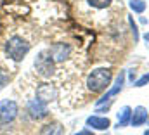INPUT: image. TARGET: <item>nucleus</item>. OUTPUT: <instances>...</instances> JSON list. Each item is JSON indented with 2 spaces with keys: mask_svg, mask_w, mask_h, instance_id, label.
<instances>
[{
  "mask_svg": "<svg viewBox=\"0 0 149 135\" xmlns=\"http://www.w3.org/2000/svg\"><path fill=\"white\" fill-rule=\"evenodd\" d=\"M111 80H113L111 71L106 69V68H99V69H94V71L88 74V78H87V87H88L90 92L99 94V92H102V90H106V88L109 87Z\"/></svg>",
  "mask_w": 149,
  "mask_h": 135,
  "instance_id": "1",
  "label": "nucleus"
},
{
  "mask_svg": "<svg viewBox=\"0 0 149 135\" xmlns=\"http://www.w3.org/2000/svg\"><path fill=\"white\" fill-rule=\"evenodd\" d=\"M30 52V43L23 38V36H10L5 43V54L12 59V61H23V57Z\"/></svg>",
  "mask_w": 149,
  "mask_h": 135,
  "instance_id": "2",
  "label": "nucleus"
},
{
  "mask_svg": "<svg viewBox=\"0 0 149 135\" xmlns=\"http://www.w3.org/2000/svg\"><path fill=\"white\" fill-rule=\"evenodd\" d=\"M35 68H37L38 74H42V76H52L54 74V71H56V63H54V59L49 56V52H40L38 54V57L35 59Z\"/></svg>",
  "mask_w": 149,
  "mask_h": 135,
  "instance_id": "3",
  "label": "nucleus"
},
{
  "mask_svg": "<svg viewBox=\"0 0 149 135\" xmlns=\"http://www.w3.org/2000/svg\"><path fill=\"white\" fill-rule=\"evenodd\" d=\"M17 113H19V107H17V104L14 101L7 99V101L0 102V123L2 125H7V123L14 121Z\"/></svg>",
  "mask_w": 149,
  "mask_h": 135,
  "instance_id": "4",
  "label": "nucleus"
},
{
  "mask_svg": "<svg viewBox=\"0 0 149 135\" xmlns=\"http://www.w3.org/2000/svg\"><path fill=\"white\" fill-rule=\"evenodd\" d=\"M26 109H28V113H30V116L33 120H42V118H47L49 116V109H47L45 102L40 101L38 97L37 99H31V101L28 102Z\"/></svg>",
  "mask_w": 149,
  "mask_h": 135,
  "instance_id": "5",
  "label": "nucleus"
},
{
  "mask_svg": "<svg viewBox=\"0 0 149 135\" xmlns=\"http://www.w3.org/2000/svg\"><path fill=\"white\" fill-rule=\"evenodd\" d=\"M47 52H49V56L54 59V63H61V61H64V59L70 57L71 47H70L68 43H56V45H52Z\"/></svg>",
  "mask_w": 149,
  "mask_h": 135,
  "instance_id": "6",
  "label": "nucleus"
},
{
  "mask_svg": "<svg viewBox=\"0 0 149 135\" xmlns=\"http://www.w3.org/2000/svg\"><path fill=\"white\" fill-rule=\"evenodd\" d=\"M123 83H125V73L121 71V73H120V74L116 76L114 87H113V88H109V90H108V92H106V94H104V95H102V97L99 99V101H97V106H102V104H104L106 101H109L111 97H114V95H116V94H118V92H120V90L123 88Z\"/></svg>",
  "mask_w": 149,
  "mask_h": 135,
  "instance_id": "7",
  "label": "nucleus"
},
{
  "mask_svg": "<svg viewBox=\"0 0 149 135\" xmlns=\"http://www.w3.org/2000/svg\"><path fill=\"white\" fill-rule=\"evenodd\" d=\"M37 97L40 101H43L45 104L50 101H54L56 97H57V88L56 87H52V85H49V83H43V85H40L37 90Z\"/></svg>",
  "mask_w": 149,
  "mask_h": 135,
  "instance_id": "8",
  "label": "nucleus"
},
{
  "mask_svg": "<svg viewBox=\"0 0 149 135\" xmlns=\"http://www.w3.org/2000/svg\"><path fill=\"white\" fill-rule=\"evenodd\" d=\"M146 121H148V111H146L142 106L135 107V109L132 111V116H130V125H132V127H141V125L146 123Z\"/></svg>",
  "mask_w": 149,
  "mask_h": 135,
  "instance_id": "9",
  "label": "nucleus"
},
{
  "mask_svg": "<svg viewBox=\"0 0 149 135\" xmlns=\"http://www.w3.org/2000/svg\"><path fill=\"white\" fill-rule=\"evenodd\" d=\"M87 125L92 127L94 130H108L111 121L108 118H102V116H88L87 118Z\"/></svg>",
  "mask_w": 149,
  "mask_h": 135,
  "instance_id": "10",
  "label": "nucleus"
},
{
  "mask_svg": "<svg viewBox=\"0 0 149 135\" xmlns=\"http://www.w3.org/2000/svg\"><path fill=\"white\" fill-rule=\"evenodd\" d=\"M63 134H64V127H63L61 123H57V121L47 123V125H43L42 130H40V135H63Z\"/></svg>",
  "mask_w": 149,
  "mask_h": 135,
  "instance_id": "11",
  "label": "nucleus"
},
{
  "mask_svg": "<svg viewBox=\"0 0 149 135\" xmlns=\"http://www.w3.org/2000/svg\"><path fill=\"white\" fill-rule=\"evenodd\" d=\"M130 116H132V109L128 106L121 107V111L118 113V127H127L130 123Z\"/></svg>",
  "mask_w": 149,
  "mask_h": 135,
  "instance_id": "12",
  "label": "nucleus"
},
{
  "mask_svg": "<svg viewBox=\"0 0 149 135\" xmlns=\"http://www.w3.org/2000/svg\"><path fill=\"white\" fill-rule=\"evenodd\" d=\"M128 5H130V9H132L134 12H137V14H142V12L146 10V3H144L142 0H128Z\"/></svg>",
  "mask_w": 149,
  "mask_h": 135,
  "instance_id": "13",
  "label": "nucleus"
},
{
  "mask_svg": "<svg viewBox=\"0 0 149 135\" xmlns=\"http://www.w3.org/2000/svg\"><path fill=\"white\" fill-rule=\"evenodd\" d=\"M92 7H95V9H106L109 3H111V0H87Z\"/></svg>",
  "mask_w": 149,
  "mask_h": 135,
  "instance_id": "14",
  "label": "nucleus"
},
{
  "mask_svg": "<svg viewBox=\"0 0 149 135\" xmlns=\"http://www.w3.org/2000/svg\"><path fill=\"white\" fill-rule=\"evenodd\" d=\"M9 80H10V74H9L3 68H0V88H3V87L9 83Z\"/></svg>",
  "mask_w": 149,
  "mask_h": 135,
  "instance_id": "15",
  "label": "nucleus"
},
{
  "mask_svg": "<svg viewBox=\"0 0 149 135\" xmlns=\"http://www.w3.org/2000/svg\"><path fill=\"white\" fill-rule=\"evenodd\" d=\"M148 83H149V73L144 74V76H141V78L135 81V87H144V85H148Z\"/></svg>",
  "mask_w": 149,
  "mask_h": 135,
  "instance_id": "16",
  "label": "nucleus"
},
{
  "mask_svg": "<svg viewBox=\"0 0 149 135\" xmlns=\"http://www.w3.org/2000/svg\"><path fill=\"white\" fill-rule=\"evenodd\" d=\"M130 24H132V33H134V40H139V33H137V26H135V23L130 19Z\"/></svg>",
  "mask_w": 149,
  "mask_h": 135,
  "instance_id": "17",
  "label": "nucleus"
},
{
  "mask_svg": "<svg viewBox=\"0 0 149 135\" xmlns=\"http://www.w3.org/2000/svg\"><path fill=\"white\" fill-rule=\"evenodd\" d=\"M76 135H94V134H92L90 130H81V132H78Z\"/></svg>",
  "mask_w": 149,
  "mask_h": 135,
  "instance_id": "18",
  "label": "nucleus"
},
{
  "mask_svg": "<svg viewBox=\"0 0 149 135\" xmlns=\"http://www.w3.org/2000/svg\"><path fill=\"white\" fill-rule=\"evenodd\" d=\"M144 40H146V43H149V33L144 35Z\"/></svg>",
  "mask_w": 149,
  "mask_h": 135,
  "instance_id": "19",
  "label": "nucleus"
},
{
  "mask_svg": "<svg viewBox=\"0 0 149 135\" xmlns=\"http://www.w3.org/2000/svg\"><path fill=\"white\" fill-rule=\"evenodd\" d=\"M144 135H149V130H148V132H146V134H144Z\"/></svg>",
  "mask_w": 149,
  "mask_h": 135,
  "instance_id": "20",
  "label": "nucleus"
}]
</instances>
